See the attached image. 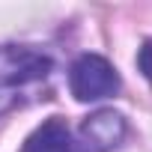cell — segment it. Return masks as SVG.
<instances>
[{
    "mask_svg": "<svg viewBox=\"0 0 152 152\" xmlns=\"http://www.w3.org/2000/svg\"><path fill=\"white\" fill-rule=\"evenodd\" d=\"M125 134V116L102 107L84 116L81 125H69L63 116H51L24 140L21 152H113L122 146Z\"/></svg>",
    "mask_w": 152,
    "mask_h": 152,
    "instance_id": "cell-1",
    "label": "cell"
},
{
    "mask_svg": "<svg viewBox=\"0 0 152 152\" xmlns=\"http://www.w3.org/2000/svg\"><path fill=\"white\" fill-rule=\"evenodd\" d=\"M54 60L36 45H0V116L45 99Z\"/></svg>",
    "mask_w": 152,
    "mask_h": 152,
    "instance_id": "cell-2",
    "label": "cell"
},
{
    "mask_svg": "<svg viewBox=\"0 0 152 152\" xmlns=\"http://www.w3.org/2000/svg\"><path fill=\"white\" fill-rule=\"evenodd\" d=\"M119 75L110 60L102 54H81L69 66V90L78 102H102L116 96L119 90Z\"/></svg>",
    "mask_w": 152,
    "mask_h": 152,
    "instance_id": "cell-3",
    "label": "cell"
},
{
    "mask_svg": "<svg viewBox=\"0 0 152 152\" xmlns=\"http://www.w3.org/2000/svg\"><path fill=\"white\" fill-rule=\"evenodd\" d=\"M137 69L143 72V78L152 84V39H146L137 51Z\"/></svg>",
    "mask_w": 152,
    "mask_h": 152,
    "instance_id": "cell-4",
    "label": "cell"
}]
</instances>
